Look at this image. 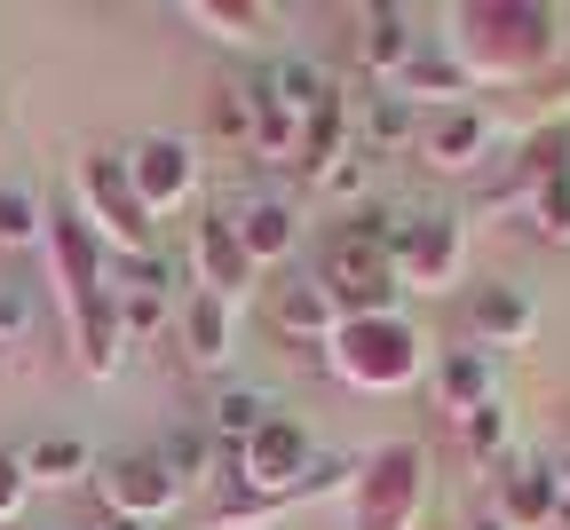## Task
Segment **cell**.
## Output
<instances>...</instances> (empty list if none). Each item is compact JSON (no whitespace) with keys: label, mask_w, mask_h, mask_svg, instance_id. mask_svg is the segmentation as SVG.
Returning a JSON list of instances; mask_svg holds the SVG:
<instances>
[{"label":"cell","mask_w":570,"mask_h":530,"mask_svg":"<svg viewBox=\"0 0 570 530\" xmlns=\"http://www.w3.org/2000/svg\"><path fill=\"white\" fill-rule=\"evenodd\" d=\"M444 56L468 88H531L562 56V9L547 0H460L444 9Z\"/></svg>","instance_id":"obj_1"},{"label":"cell","mask_w":570,"mask_h":530,"mask_svg":"<svg viewBox=\"0 0 570 530\" xmlns=\"http://www.w3.org/2000/svg\"><path fill=\"white\" fill-rule=\"evenodd\" d=\"M389 238H396V214L389 206H356L325 230V254H317V285L341 301V317H396V262H389Z\"/></svg>","instance_id":"obj_2"},{"label":"cell","mask_w":570,"mask_h":530,"mask_svg":"<svg viewBox=\"0 0 570 530\" xmlns=\"http://www.w3.org/2000/svg\"><path fill=\"white\" fill-rule=\"evenodd\" d=\"M325 364H333V381L356 389V396H396V389H412L428 372V341H420L412 317H341Z\"/></svg>","instance_id":"obj_3"},{"label":"cell","mask_w":570,"mask_h":530,"mask_svg":"<svg viewBox=\"0 0 570 530\" xmlns=\"http://www.w3.org/2000/svg\"><path fill=\"white\" fill-rule=\"evenodd\" d=\"M420 514H428V443L396 435L365 451L348 483V530H420Z\"/></svg>","instance_id":"obj_4"},{"label":"cell","mask_w":570,"mask_h":530,"mask_svg":"<svg viewBox=\"0 0 570 530\" xmlns=\"http://www.w3.org/2000/svg\"><path fill=\"white\" fill-rule=\"evenodd\" d=\"M80 222L104 238L111 262L159 254V222L142 214V198H135V183H127V159H119V150H88V159H80Z\"/></svg>","instance_id":"obj_5"},{"label":"cell","mask_w":570,"mask_h":530,"mask_svg":"<svg viewBox=\"0 0 570 530\" xmlns=\"http://www.w3.org/2000/svg\"><path fill=\"white\" fill-rule=\"evenodd\" d=\"M389 262H396V285L404 293H452L460 269H468V222L460 214H396V238H389Z\"/></svg>","instance_id":"obj_6"},{"label":"cell","mask_w":570,"mask_h":530,"mask_svg":"<svg viewBox=\"0 0 570 530\" xmlns=\"http://www.w3.org/2000/svg\"><path fill=\"white\" fill-rule=\"evenodd\" d=\"M119 159H127V183H135V198H142V214H183L190 198H198V143L190 135H135L127 150H119Z\"/></svg>","instance_id":"obj_7"},{"label":"cell","mask_w":570,"mask_h":530,"mask_svg":"<svg viewBox=\"0 0 570 530\" xmlns=\"http://www.w3.org/2000/svg\"><path fill=\"white\" fill-rule=\"evenodd\" d=\"M262 325L294 356H325L341 333V301L317 285V269H285L277 285H262Z\"/></svg>","instance_id":"obj_8"},{"label":"cell","mask_w":570,"mask_h":530,"mask_svg":"<svg viewBox=\"0 0 570 530\" xmlns=\"http://www.w3.org/2000/svg\"><path fill=\"white\" fill-rule=\"evenodd\" d=\"M96 499L104 514H127V522H167L183 507V483L167 475L159 451H111V460H96Z\"/></svg>","instance_id":"obj_9"},{"label":"cell","mask_w":570,"mask_h":530,"mask_svg":"<svg viewBox=\"0 0 570 530\" xmlns=\"http://www.w3.org/2000/svg\"><path fill=\"white\" fill-rule=\"evenodd\" d=\"M420 167L428 175H483L491 167V150H499V119L483 104H452V111H428L420 127Z\"/></svg>","instance_id":"obj_10"},{"label":"cell","mask_w":570,"mask_h":530,"mask_svg":"<svg viewBox=\"0 0 570 530\" xmlns=\"http://www.w3.org/2000/svg\"><path fill=\"white\" fill-rule=\"evenodd\" d=\"M40 246H48V262H56V293H63V317L111 293V254H104V238L88 230L80 214H56V206H48V238H40Z\"/></svg>","instance_id":"obj_11"},{"label":"cell","mask_w":570,"mask_h":530,"mask_svg":"<svg viewBox=\"0 0 570 530\" xmlns=\"http://www.w3.org/2000/svg\"><path fill=\"white\" fill-rule=\"evenodd\" d=\"M468 349H523L531 333H539V301L515 285V277H483V285H468Z\"/></svg>","instance_id":"obj_12"},{"label":"cell","mask_w":570,"mask_h":530,"mask_svg":"<svg viewBox=\"0 0 570 530\" xmlns=\"http://www.w3.org/2000/svg\"><path fill=\"white\" fill-rule=\"evenodd\" d=\"M254 262H246V246H238V230H230V214L214 206V214H198V230H190V285L198 293H214V301H238L254 293Z\"/></svg>","instance_id":"obj_13"},{"label":"cell","mask_w":570,"mask_h":530,"mask_svg":"<svg viewBox=\"0 0 570 530\" xmlns=\"http://www.w3.org/2000/svg\"><path fill=\"white\" fill-rule=\"evenodd\" d=\"M223 214H230V230H238V246H246L254 269H285V262L302 254V206H294V198L254 190V198H238V206H223Z\"/></svg>","instance_id":"obj_14"},{"label":"cell","mask_w":570,"mask_h":530,"mask_svg":"<svg viewBox=\"0 0 570 530\" xmlns=\"http://www.w3.org/2000/svg\"><path fill=\"white\" fill-rule=\"evenodd\" d=\"M175 341H183V364L223 372V364H230V349H238V310L190 285V293H183V310H175Z\"/></svg>","instance_id":"obj_15"},{"label":"cell","mask_w":570,"mask_h":530,"mask_svg":"<svg viewBox=\"0 0 570 530\" xmlns=\"http://www.w3.org/2000/svg\"><path fill=\"white\" fill-rule=\"evenodd\" d=\"M420 48H428V40L412 32V9H396V0H373V9L356 17V63H365L381 88H396V71H404Z\"/></svg>","instance_id":"obj_16"},{"label":"cell","mask_w":570,"mask_h":530,"mask_svg":"<svg viewBox=\"0 0 570 530\" xmlns=\"http://www.w3.org/2000/svg\"><path fill=\"white\" fill-rule=\"evenodd\" d=\"M348 119H356V150H365V159H389V150L420 143V127H428V111L396 88H373L365 104H348Z\"/></svg>","instance_id":"obj_17"},{"label":"cell","mask_w":570,"mask_h":530,"mask_svg":"<svg viewBox=\"0 0 570 530\" xmlns=\"http://www.w3.org/2000/svg\"><path fill=\"white\" fill-rule=\"evenodd\" d=\"M491 514L508 522V530H554L562 522V483H554V468H508L499 475V499H491Z\"/></svg>","instance_id":"obj_18"},{"label":"cell","mask_w":570,"mask_h":530,"mask_svg":"<svg viewBox=\"0 0 570 530\" xmlns=\"http://www.w3.org/2000/svg\"><path fill=\"white\" fill-rule=\"evenodd\" d=\"M436 404H444V420H468V412L499 404V364L483 349H444L436 356Z\"/></svg>","instance_id":"obj_19"},{"label":"cell","mask_w":570,"mask_h":530,"mask_svg":"<svg viewBox=\"0 0 570 530\" xmlns=\"http://www.w3.org/2000/svg\"><path fill=\"white\" fill-rule=\"evenodd\" d=\"M348 150H356V119H348V96H333L325 111H309L302 119V150H294V175L317 190L341 159H348Z\"/></svg>","instance_id":"obj_20"},{"label":"cell","mask_w":570,"mask_h":530,"mask_svg":"<svg viewBox=\"0 0 570 530\" xmlns=\"http://www.w3.org/2000/svg\"><path fill=\"white\" fill-rule=\"evenodd\" d=\"M71 349H80V372H88V381H111V372H119V356H127L119 293L88 301V310H71Z\"/></svg>","instance_id":"obj_21"},{"label":"cell","mask_w":570,"mask_h":530,"mask_svg":"<svg viewBox=\"0 0 570 530\" xmlns=\"http://www.w3.org/2000/svg\"><path fill=\"white\" fill-rule=\"evenodd\" d=\"M254 88H262L269 104H285L294 119H309V111H325V104L341 96V88H333V71H325V63H309V56H269Z\"/></svg>","instance_id":"obj_22"},{"label":"cell","mask_w":570,"mask_h":530,"mask_svg":"<svg viewBox=\"0 0 570 530\" xmlns=\"http://www.w3.org/2000/svg\"><path fill=\"white\" fill-rule=\"evenodd\" d=\"M183 24H198L223 48H262L277 32V9H262V0H183Z\"/></svg>","instance_id":"obj_23"},{"label":"cell","mask_w":570,"mask_h":530,"mask_svg":"<svg viewBox=\"0 0 570 530\" xmlns=\"http://www.w3.org/2000/svg\"><path fill=\"white\" fill-rule=\"evenodd\" d=\"M396 96H412L420 111H452V104H468L475 88L460 80V63L444 56V40H428V48H420V56L396 71Z\"/></svg>","instance_id":"obj_24"},{"label":"cell","mask_w":570,"mask_h":530,"mask_svg":"<svg viewBox=\"0 0 570 530\" xmlns=\"http://www.w3.org/2000/svg\"><path fill=\"white\" fill-rule=\"evenodd\" d=\"M269 420H277V404H269L262 389H246V381H230V389H214V396H206V435L223 443V451L254 443Z\"/></svg>","instance_id":"obj_25"},{"label":"cell","mask_w":570,"mask_h":530,"mask_svg":"<svg viewBox=\"0 0 570 530\" xmlns=\"http://www.w3.org/2000/svg\"><path fill=\"white\" fill-rule=\"evenodd\" d=\"M17 460H24L32 491H40V483H80V475H96V451H88L80 435H40V443L17 451Z\"/></svg>","instance_id":"obj_26"},{"label":"cell","mask_w":570,"mask_h":530,"mask_svg":"<svg viewBox=\"0 0 570 530\" xmlns=\"http://www.w3.org/2000/svg\"><path fill=\"white\" fill-rule=\"evenodd\" d=\"M254 96V159L262 167H294V150H302V119L285 111V104H269L262 88H246Z\"/></svg>","instance_id":"obj_27"},{"label":"cell","mask_w":570,"mask_h":530,"mask_svg":"<svg viewBox=\"0 0 570 530\" xmlns=\"http://www.w3.org/2000/svg\"><path fill=\"white\" fill-rule=\"evenodd\" d=\"M159 460H167V475H175V483L190 491V483H198L206 468H223V443L206 435V420H190V428H175V435L159 443Z\"/></svg>","instance_id":"obj_28"},{"label":"cell","mask_w":570,"mask_h":530,"mask_svg":"<svg viewBox=\"0 0 570 530\" xmlns=\"http://www.w3.org/2000/svg\"><path fill=\"white\" fill-rule=\"evenodd\" d=\"M48 238V206H40V190H24V183H0V246H40Z\"/></svg>","instance_id":"obj_29"},{"label":"cell","mask_w":570,"mask_h":530,"mask_svg":"<svg viewBox=\"0 0 570 530\" xmlns=\"http://www.w3.org/2000/svg\"><path fill=\"white\" fill-rule=\"evenodd\" d=\"M460 428V443H468V460H508L515 451V412L508 404H483V412H468V420H452Z\"/></svg>","instance_id":"obj_30"},{"label":"cell","mask_w":570,"mask_h":530,"mask_svg":"<svg viewBox=\"0 0 570 530\" xmlns=\"http://www.w3.org/2000/svg\"><path fill=\"white\" fill-rule=\"evenodd\" d=\"M32 325H40V293H32V277H0V349H24Z\"/></svg>","instance_id":"obj_31"},{"label":"cell","mask_w":570,"mask_h":530,"mask_svg":"<svg viewBox=\"0 0 570 530\" xmlns=\"http://www.w3.org/2000/svg\"><path fill=\"white\" fill-rule=\"evenodd\" d=\"M523 214H531V230H539V238L570 246V167H562V175H547V183L531 190V206H523Z\"/></svg>","instance_id":"obj_32"},{"label":"cell","mask_w":570,"mask_h":530,"mask_svg":"<svg viewBox=\"0 0 570 530\" xmlns=\"http://www.w3.org/2000/svg\"><path fill=\"white\" fill-rule=\"evenodd\" d=\"M206 127H214V143H238V150H254V96H246V88H214Z\"/></svg>","instance_id":"obj_33"},{"label":"cell","mask_w":570,"mask_h":530,"mask_svg":"<svg viewBox=\"0 0 570 530\" xmlns=\"http://www.w3.org/2000/svg\"><path fill=\"white\" fill-rule=\"evenodd\" d=\"M111 293H159V301H175V262H167V254L111 262Z\"/></svg>","instance_id":"obj_34"},{"label":"cell","mask_w":570,"mask_h":530,"mask_svg":"<svg viewBox=\"0 0 570 530\" xmlns=\"http://www.w3.org/2000/svg\"><path fill=\"white\" fill-rule=\"evenodd\" d=\"M119 325H127V341H159V333L175 325V301H159V293H119Z\"/></svg>","instance_id":"obj_35"},{"label":"cell","mask_w":570,"mask_h":530,"mask_svg":"<svg viewBox=\"0 0 570 530\" xmlns=\"http://www.w3.org/2000/svg\"><path fill=\"white\" fill-rule=\"evenodd\" d=\"M365 190H373V159H365V150H348V159H341V167H333V175L317 183V198H341L348 214L365 206Z\"/></svg>","instance_id":"obj_36"},{"label":"cell","mask_w":570,"mask_h":530,"mask_svg":"<svg viewBox=\"0 0 570 530\" xmlns=\"http://www.w3.org/2000/svg\"><path fill=\"white\" fill-rule=\"evenodd\" d=\"M24 507H32V475H24L17 451H0V530H17Z\"/></svg>","instance_id":"obj_37"},{"label":"cell","mask_w":570,"mask_h":530,"mask_svg":"<svg viewBox=\"0 0 570 530\" xmlns=\"http://www.w3.org/2000/svg\"><path fill=\"white\" fill-rule=\"evenodd\" d=\"M96 530H151V522H127V514H96Z\"/></svg>","instance_id":"obj_38"},{"label":"cell","mask_w":570,"mask_h":530,"mask_svg":"<svg viewBox=\"0 0 570 530\" xmlns=\"http://www.w3.org/2000/svg\"><path fill=\"white\" fill-rule=\"evenodd\" d=\"M554 483H562V514H570V460H562V468H554Z\"/></svg>","instance_id":"obj_39"},{"label":"cell","mask_w":570,"mask_h":530,"mask_svg":"<svg viewBox=\"0 0 570 530\" xmlns=\"http://www.w3.org/2000/svg\"><path fill=\"white\" fill-rule=\"evenodd\" d=\"M468 530H508V522H499V514H475V522H468Z\"/></svg>","instance_id":"obj_40"}]
</instances>
